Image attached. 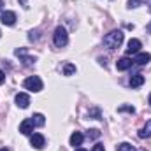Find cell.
I'll return each instance as SVG.
<instances>
[{"instance_id": "cell-1", "label": "cell", "mask_w": 151, "mask_h": 151, "mask_svg": "<svg viewBox=\"0 0 151 151\" xmlns=\"http://www.w3.org/2000/svg\"><path fill=\"white\" fill-rule=\"evenodd\" d=\"M123 32L121 30H113L109 32L106 37H104V46L109 47V49H118L121 44H123Z\"/></svg>"}, {"instance_id": "cell-2", "label": "cell", "mask_w": 151, "mask_h": 151, "mask_svg": "<svg viewBox=\"0 0 151 151\" xmlns=\"http://www.w3.org/2000/svg\"><path fill=\"white\" fill-rule=\"evenodd\" d=\"M53 42H55L56 47L67 46V42H69V34H67V30H65L63 27H56V30H55V34H53Z\"/></svg>"}, {"instance_id": "cell-3", "label": "cell", "mask_w": 151, "mask_h": 151, "mask_svg": "<svg viewBox=\"0 0 151 151\" xmlns=\"http://www.w3.org/2000/svg\"><path fill=\"white\" fill-rule=\"evenodd\" d=\"M23 86H25V90H30V91H40L42 90V79L39 77V76H30V77H27L25 81H23Z\"/></svg>"}, {"instance_id": "cell-4", "label": "cell", "mask_w": 151, "mask_h": 151, "mask_svg": "<svg viewBox=\"0 0 151 151\" xmlns=\"http://www.w3.org/2000/svg\"><path fill=\"white\" fill-rule=\"evenodd\" d=\"M0 21H2L4 25H7V27H12V25L16 23V12H12V11H4V12L0 14Z\"/></svg>"}, {"instance_id": "cell-5", "label": "cell", "mask_w": 151, "mask_h": 151, "mask_svg": "<svg viewBox=\"0 0 151 151\" xmlns=\"http://www.w3.org/2000/svg\"><path fill=\"white\" fill-rule=\"evenodd\" d=\"M34 121H32V118H27V119H23L21 121V125H19V132L23 134V135H32V132H34Z\"/></svg>"}, {"instance_id": "cell-6", "label": "cell", "mask_w": 151, "mask_h": 151, "mask_svg": "<svg viewBox=\"0 0 151 151\" xmlns=\"http://www.w3.org/2000/svg\"><path fill=\"white\" fill-rule=\"evenodd\" d=\"M30 144H32L35 150H42L44 144H46V139H44L42 134H32V135H30Z\"/></svg>"}, {"instance_id": "cell-7", "label": "cell", "mask_w": 151, "mask_h": 151, "mask_svg": "<svg viewBox=\"0 0 151 151\" xmlns=\"http://www.w3.org/2000/svg\"><path fill=\"white\" fill-rule=\"evenodd\" d=\"M141 40L139 39H130L128 40V47H127V56L128 55H137L139 51H141Z\"/></svg>"}, {"instance_id": "cell-8", "label": "cell", "mask_w": 151, "mask_h": 151, "mask_svg": "<svg viewBox=\"0 0 151 151\" xmlns=\"http://www.w3.org/2000/svg\"><path fill=\"white\" fill-rule=\"evenodd\" d=\"M14 55H16V56H19V58H21V62H23V65H27V67L34 63V58L27 56V49H25V47H19V49H16V51H14Z\"/></svg>"}, {"instance_id": "cell-9", "label": "cell", "mask_w": 151, "mask_h": 151, "mask_svg": "<svg viewBox=\"0 0 151 151\" xmlns=\"http://www.w3.org/2000/svg\"><path fill=\"white\" fill-rule=\"evenodd\" d=\"M132 63H134V60H132V58L123 56V58H119V60L116 62V69H118V70H128V69L132 67Z\"/></svg>"}, {"instance_id": "cell-10", "label": "cell", "mask_w": 151, "mask_h": 151, "mask_svg": "<svg viewBox=\"0 0 151 151\" xmlns=\"http://www.w3.org/2000/svg\"><path fill=\"white\" fill-rule=\"evenodd\" d=\"M16 106L21 107V109H27L30 106V97L27 93H18L16 95Z\"/></svg>"}, {"instance_id": "cell-11", "label": "cell", "mask_w": 151, "mask_h": 151, "mask_svg": "<svg viewBox=\"0 0 151 151\" xmlns=\"http://www.w3.org/2000/svg\"><path fill=\"white\" fill-rule=\"evenodd\" d=\"M150 62H151L150 53H137L135 58H134V63H137V65H148Z\"/></svg>"}, {"instance_id": "cell-12", "label": "cell", "mask_w": 151, "mask_h": 151, "mask_svg": "<svg viewBox=\"0 0 151 151\" xmlns=\"http://www.w3.org/2000/svg\"><path fill=\"white\" fill-rule=\"evenodd\" d=\"M130 86L132 88H139V86H142L144 84V76L142 74H134V76H130Z\"/></svg>"}, {"instance_id": "cell-13", "label": "cell", "mask_w": 151, "mask_h": 151, "mask_svg": "<svg viewBox=\"0 0 151 151\" xmlns=\"http://www.w3.org/2000/svg\"><path fill=\"white\" fill-rule=\"evenodd\" d=\"M83 141H84V135L81 134V132H74L72 135H70V146H81L83 144Z\"/></svg>"}, {"instance_id": "cell-14", "label": "cell", "mask_w": 151, "mask_h": 151, "mask_svg": "<svg viewBox=\"0 0 151 151\" xmlns=\"http://www.w3.org/2000/svg\"><path fill=\"white\" fill-rule=\"evenodd\" d=\"M150 135H151V119L146 121V125L139 130V137H141V139H146V137H150Z\"/></svg>"}, {"instance_id": "cell-15", "label": "cell", "mask_w": 151, "mask_h": 151, "mask_svg": "<svg viewBox=\"0 0 151 151\" xmlns=\"http://www.w3.org/2000/svg\"><path fill=\"white\" fill-rule=\"evenodd\" d=\"M32 121H34V125H35V127H42V125L46 123V118H44V114L37 113V114H34V116H32Z\"/></svg>"}, {"instance_id": "cell-16", "label": "cell", "mask_w": 151, "mask_h": 151, "mask_svg": "<svg viewBox=\"0 0 151 151\" xmlns=\"http://www.w3.org/2000/svg\"><path fill=\"white\" fill-rule=\"evenodd\" d=\"M116 151H135V148L130 142H121V144L116 146Z\"/></svg>"}, {"instance_id": "cell-17", "label": "cell", "mask_w": 151, "mask_h": 151, "mask_svg": "<svg viewBox=\"0 0 151 151\" xmlns=\"http://www.w3.org/2000/svg\"><path fill=\"white\" fill-rule=\"evenodd\" d=\"M76 72V65L72 63H65V67H63V74L65 76H72Z\"/></svg>"}, {"instance_id": "cell-18", "label": "cell", "mask_w": 151, "mask_h": 151, "mask_svg": "<svg viewBox=\"0 0 151 151\" xmlns=\"http://www.w3.org/2000/svg\"><path fill=\"white\" fill-rule=\"evenodd\" d=\"M128 9H135V7H139V5H142V0H128Z\"/></svg>"}, {"instance_id": "cell-19", "label": "cell", "mask_w": 151, "mask_h": 151, "mask_svg": "<svg viewBox=\"0 0 151 151\" xmlns=\"http://www.w3.org/2000/svg\"><path fill=\"white\" fill-rule=\"evenodd\" d=\"M118 111H119V113H123V111H127V113H135V109H134V106H121V107H119V109H118Z\"/></svg>"}, {"instance_id": "cell-20", "label": "cell", "mask_w": 151, "mask_h": 151, "mask_svg": "<svg viewBox=\"0 0 151 151\" xmlns=\"http://www.w3.org/2000/svg\"><path fill=\"white\" fill-rule=\"evenodd\" d=\"M88 137H91V139H99V137H100V132L93 128V130H90V132H88Z\"/></svg>"}, {"instance_id": "cell-21", "label": "cell", "mask_w": 151, "mask_h": 151, "mask_svg": "<svg viewBox=\"0 0 151 151\" xmlns=\"http://www.w3.org/2000/svg\"><path fill=\"white\" fill-rule=\"evenodd\" d=\"M28 39H30V40H37L39 39V32L37 30H32V32L28 34Z\"/></svg>"}, {"instance_id": "cell-22", "label": "cell", "mask_w": 151, "mask_h": 151, "mask_svg": "<svg viewBox=\"0 0 151 151\" xmlns=\"http://www.w3.org/2000/svg\"><path fill=\"white\" fill-rule=\"evenodd\" d=\"M91 151H106V150H104V146H102V144H95Z\"/></svg>"}, {"instance_id": "cell-23", "label": "cell", "mask_w": 151, "mask_h": 151, "mask_svg": "<svg viewBox=\"0 0 151 151\" xmlns=\"http://www.w3.org/2000/svg\"><path fill=\"white\" fill-rule=\"evenodd\" d=\"M4 81H5V74H4V72H2V70H0V84H2V83H4Z\"/></svg>"}, {"instance_id": "cell-24", "label": "cell", "mask_w": 151, "mask_h": 151, "mask_svg": "<svg viewBox=\"0 0 151 151\" xmlns=\"http://www.w3.org/2000/svg\"><path fill=\"white\" fill-rule=\"evenodd\" d=\"M146 30H148V32H150V34H151V21H150V23H148V25H146Z\"/></svg>"}, {"instance_id": "cell-25", "label": "cell", "mask_w": 151, "mask_h": 151, "mask_svg": "<svg viewBox=\"0 0 151 151\" xmlns=\"http://www.w3.org/2000/svg\"><path fill=\"white\" fill-rule=\"evenodd\" d=\"M21 4H23V7H25V9L28 7V5H27V0H21Z\"/></svg>"}, {"instance_id": "cell-26", "label": "cell", "mask_w": 151, "mask_h": 151, "mask_svg": "<svg viewBox=\"0 0 151 151\" xmlns=\"http://www.w3.org/2000/svg\"><path fill=\"white\" fill-rule=\"evenodd\" d=\"M76 151H86L84 148H76Z\"/></svg>"}, {"instance_id": "cell-27", "label": "cell", "mask_w": 151, "mask_h": 151, "mask_svg": "<svg viewBox=\"0 0 151 151\" xmlns=\"http://www.w3.org/2000/svg\"><path fill=\"white\" fill-rule=\"evenodd\" d=\"M2 7H4V2L0 0V12H2Z\"/></svg>"}, {"instance_id": "cell-28", "label": "cell", "mask_w": 151, "mask_h": 151, "mask_svg": "<svg viewBox=\"0 0 151 151\" xmlns=\"http://www.w3.org/2000/svg\"><path fill=\"white\" fill-rule=\"evenodd\" d=\"M0 151H7V150H5V148H2V150H0Z\"/></svg>"}, {"instance_id": "cell-29", "label": "cell", "mask_w": 151, "mask_h": 151, "mask_svg": "<svg viewBox=\"0 0 151 151\" xmlns=\"http://www.w3.org/2000/svg\"><path fill=\"white\" fill-rule=\"evenodd\" d=\"M137 151H146V150H144V148H142V150H137Z\"/></svg>"}, {"instance_id": "cell-30", "label": "cell", "mask_w": 151, "mask_h": 151, "mask_svg": "<svg viewBox=\"0 0 151 151\" xmlns=\"http://www.w3.org/2000/svg\"><path fill=\"white\" fill-rule=\"evenodd\" d=\"M150 104H151V95H150Z\"/></svg>"}]
</instances>
